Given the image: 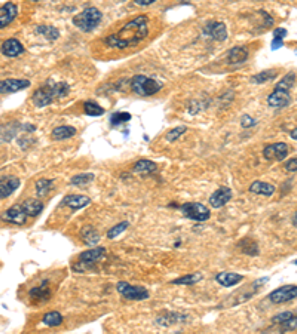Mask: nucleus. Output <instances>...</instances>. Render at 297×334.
<instances>
[{"label": "nucleus", "instance_id": "39", "mask_svg": "<svg viewBox=\"0 0 297 334\" xmlns=\"http://www.w3.org/2000/svg\"><path fill=\"white\" fill-rule=\"evenodd\" d=\"M184 132H186V126H177V128H174V129L168 131V134L165 135V138H167V141L172 143V141L178 140Z\"/></svg>", "mask_w": 297, "mask_h": 334}, {"label": "nucleus", "instance_id": "29", "mask_svg": "<svg viewBox=\"0 0 297 334\" xmlns=\"http://www.w3.org/2000/svg\"><path fill=\"white\" fill-rule=\"evenodd\" d=\"M52 186H54V180L39 178V180L36 181V184H35V187H36V195H38V196H46V195L51 192Z\"/></svg>", "mask_w": 297, "mask_h": 334}, {"label": "nucleus", "instance_id": "41", "mask_svg": "<svg viewBox=\"0 0 297 334\" xmlns=\"http://www.w3.org/2000/svg\"><path fill=\"white\" fill-rule=\"evenodd\" d=\"M281 328H282V331H293V330H296L297 316L291 318V319H288V321H285L284 324H281Z\"/></svg>", "mask_w": 297, "mask_h": 334}, {"label": "nucleus", "instance_id": "21", "mask_svg": "<svg viewBox=\"0 0 297 334\" xmlns=\"http://www.w3.org/2000/svg\"><path fill=\"white\" fill-rule=\"evenodd\" d=\"M248 190L254 195H260V196H272L276 189H275L273 184H269V183H264V181H254V183L250 184Z\"/></svg>", "mask_w": 297, "mask_h": 334}, {"label": "nucleus", "instance_id": "8", "mask_svg": "<svg viewBox=\"0 0 297 334\" xmlns=\"http://www.w3.org/2000/svg\"><path fill=\"white\" fill-rule=\"evenodd\" d=\"M263 156L267 161H284L288 156V146L285 143H273L264 147Z\"/></svg>", "mask_w": 297, "mask_h": 334}, {"label": "nucleus", "instance_id": "35", "mask_svg": "<svg viewBox=\"0 0 297 334\" xmlns=\"http://www.w3.org/2000/svg\"><path fill=\"white\" fill-rule=\"evenodd\" d=\"M131 121V115L128 112H116L110 116V124L112 125H121Z\"/></svg>", "mask_w": 297, "mask_h": 334}, {"label": "nucleus", "instance_id": "34", "mask_svg": "<svg viewBox=\"0 0 297 334\" xmlns=\"http://www.w3.org/2000/svg\"><path fill=\"white\" fill-rule=\"evenodd\" d=\"M183 319H184V316H181V315H171L168 313L167 316H161L159 319H158V324L159 325H164V327H170L172 324H175V322H183Z\"/></svg>", "mask_w": 297, "mask_h": 334}, {"label": "nucleus", "instance_id": "1", "mask_svg": "<svg viewBox=\"0 0 297 334\" xmlns=\"http://www.w3.org/2000/svg\"><path fill=\"white\" fill-rule=\"evenodd\" d=\"M149 35V18L144 15H138L128 21L124 27H121L116 33L109 35L104 43L113 49H125L129 46H135L144 41Z\"/></svg>", "mask_w": 297, "mask_h": 334}, {"label": "nucleus", "instance_id": "37", "mask_svg": "<svg viewBox=\"0 0 297 334\" xmlns=\"http://www.w3.org/2000/svg\"><path fill=\"white\" fill-rule=\"evenodd\" d=\"M92 180H94V175H92V174H79V175L72 177L70 183H72L73 186H85V184H89Z\"/></svg>", "mask_w": 297, "mask_h": 334}, {"label": "nucleus", "instance_id": "4", "mask_svg": "<svg viewBox=\"0 0 297 334\" xmlns=\"http://www.w3.org/2000/svg\"><path fill=\"white\" fill-rule=\"evenodd\" d=\"M129 88L134 94L137 95H141V97H149V95H153L156 92L161 91L162 85L156 81H153L152 78H147V76H143V75H138V76H134L131 81H129Z\"/></svg>", "mask_w": 297, "mask_h": 334}, {"label": "nucleus", "instance_id": "2", "mask_svg": "<svg viewBox=\"0 0 297 334\" xmlns=\"http://www.w3.org/2000/svg\"><path fill=\"white\" fill-rule=\"evenodd\" d=\"M70 86L66 82H46L33 92L32 101L36 107H45L54 103L58 98H64L69 95Z\"/></svg>", "mask_w": 297, "mask_h": 334}, {"label": "nucleus", "instance_id": "19", "mask_svg": "<svg viewBox=\"0 0 297 334\" xmlns=\"http://www.w3.org/2000/svg\"><path fill=\"white\" fill-rule=\"evenodd\" d=\"M2 52L6 57H18L24 52V46L17 39H8L2 45Z\"/></svg>", "mask_w": 297, "mask_h": 334}, {"label": "nucleus", "instance_id": "10", "mask_svg": "<svg viewBox=\"0 0 297 334\" xmlns=\"http://www.w3.org/2000/svg\"><path fill=\"white\" fill-rule=\"evenodd\" d=\"M290 103H291V95H290V91H285V89L275 88V91L267 97V104L275 109L287 107Z\"/></svg>", "mask_w": 297, "mask_h": 334}, {"label": "nucleus", "instance_id": "44", "mask_svg": "<svg viewBox=\"0 0 297 334\" xmlns=\"http://www.w3.org/2000/svg\"><path fill=\"white\" fill-rule=\"evenodd\" d=\"M273 36L278 38V39H284V38L287 36V30L282 29V27H279V29H276V30L273 32Z\"/></svg>", "mask_w": 297, "mask_h": 334}, {"label": "nucleus", "instance_id": "18", "mask_svg": "<svg viewBox=\"0 0 297 334\" xmlns=\"http://www.w3.org/2000/svg\"><path fill=\"white\" fill-rule=\"evenodd\" d=\"M106 255V248H92V250H88L82 254H79V264H92V263H97L100 258H103Z\"/></svg>", "mask_w": 297, "mask_h": 334}, {"label": "nucleus", "instance_id": "45", "mask_svg": "<svg viewBox=\"0 0 297 334\" xmlns=\"http://www.w3.org/2000/svg\"><path fill=\"white\" fill-rule=\"evenodd\" d=\"M134 2H135V5H138V6H147V5L155 3L156 0H134Z\"/></svg>", "mask_w": 297, "mask_h": 334}, {"label": "nucleus", "instance_id": "13", "mask_svg": "<svg viewBox=\"0 0 297 334\" xmlns=\"http://www.w3.org/2000/svg\"><path fill=\"white\" fill-rule=\"evenodd\" d=\"M29 86H30V81H27V79H5L0 84V92H2V95H6V94H12V92L26 89Z\"/></svg>", "mask_w": 297, "mask_h": 334}, {"label": "nucleus", "instance_id": "9", "mask_svg": "<svg viewBox=\"0 0 297 334\" xmlns=\"http://www.w3.org/2000/svg\"><path fill=\"white\" fill-rule=\"evenodd\" d=\"M27 217H29V215L26 214L23 205H14V207L6 209V211H3V214H2L3 221L12 223V224H17V226L24 224L26 220H27Z\"/></svg>", "mask_w": 297, "mask_h": 334}, {"label": "nucleus", "instance_id": "47", "mask_svg": "<svg viewBox=\"0 0 297 334\" xmlns=\"http://www.w3.org/2000/svg\"><path fill=\"white\" fill-rule=\"evenodd\" d=\"M290 135H291V138H294V140H297V128H296V129H293V131L290 132Z\"/></svg>", "mask_w": 297, "mask_h": 334}, {"label": "nucleus", "instance_id": "48", "mask_svg": "<svg viewBox=\"0 0 297 334\" xmlns=\"http://www.w3.org/2000/svg\"><path fill=\"white\" fill-rule=\"evenodd\" d=\"M293 224L297 227V212L294 214V217H293Z\"/></svg>", "mask_w": 297, "mask_h": 334}, {"label": "nucleus", "instance_id": "27", "mask_svg": "<svg viewBox=\"0 0 297 334\" xmlns=\"http://www.w3.org/2000/svg\"><path fill=\"white\" fill-rule=\"evenodd\" d=\"M156 169H158L156 164L152 162V161H147V159L138 161V162L134 165V168H132V171H134L135 174H150V172H155Z\"/></svg>", "mask_w": 297, "mask_h": 334}, {"label": "nucleus", "instance_id": "43", "mask_svg": "<svg viewBox=\"0 0 297 334\" xmlns=\"http://www.w3.org/2000/svg\"><path fill=\"white\" fill-rule=\"evenodd\" d=\"M285 169L290 171V172H294L297 171V156L296 158H291L290 161L285 162Z\"/></svg>", "mask_w": 297, "mask_h": 334}, {"label": "nucleus", "instance_id": "42", "mask_svg": "<svg viewBox=\"0 0 297 334\" xmlns=\"http://www.w3.org/2000/svg\"><path fill=\"white\" fill-rule=\"evenodd\" d=\"M255 124H257V121H255L254 118H251V116H248V115H244V116H242L241 125L244 126V128H251V126H254Z\"/></svg>", "mask_w": 297, "mask_h": 334}, {"label": "nucleus", "instance_id": "49", "mask_svg": "<svg viewBox=\"0 0 297 334\" xmlns=\"http://www.w3.org/2000/svg\"><path fill=\"white\" fill-rule=\"evenodd\" d=\"M294 264H296V266H297V260H296V261H294Z\"/></svg>", "mask_w": 297, "mask_h": 334}, {"label": "nucleus", "instance_id": "22", "mask_svg": "<svg viewBox=\"0 0 297 334\" xmlns=\"http://www.w3.org/2000/svg\"><path fill=\"white\" fill-rule=\"evenodd\" d=\"M29 295H30L32 300H36V301H46V300H49V297H51V290H49L48 281H45V282L41 284L39 287L32 288L30 292H29Z\"/></svg>", "mask_w": 297, "mask_h": 334}, {"label": "nucleus", "instance_id": "32", "mask_svg": "<svg viewBox=\"0 0 297 334\" xmlns=\"http://www.w3.org/2000/svg\"><path fill=\"white\" fill-rule=\"evenodd\" d=\"M84 112L88 116H101L104 113V109L98 106L95 101H85L84 103Z\"/></svg>", "mask_w": 297, "mask_h": 334}, {"label": "nucleus", "instance_id": "24", "mask_svg": "<svg viewBox=\"0 0 297 334\" xmlns=\"http://www.w3.org/2000/svg\"><path fill=\"white\" fill-rule=\"evenodd\" d=\"M76 134V128L70 125H63L57 126L54 131H52V138L60 141V140H66V138H70Z\"/></svg>", "mask_w": 297, "mask_h": 334}, {"label": "nucleus", "instance_id": "26", "mask_svg": "<svg viewBox=\"0 0 297 334\" xmlns=\"http://www.w3.org/2000/svg\"><path fill=\"white\" fill-rule=\"evenodd\" d=\"M36 33L43 36V38H46L48 41H55L60 36L58 29H55L54 26H49V24H39L36 27Z\"/></svg>", "mask_w": 297, "mask_h": 334}, {"label": "nucleus", "instance_id": "11", "mask_svg": "<svg viewBox=\"0 0 297 334\" xmlns=\"http://www.w3.org/2000/svg\"><path fill=\"white\" fill-rule=\"evenodd\" d=\"M204 35L211 38L214 41H218V42H223L227 39V29H226V24L224 23H220V21H212L208 23L205 27H204Z\"/></svg>", "mask_w": 297, "mask_h": 334}, {"label": "nucleus", "instance_id": "12", "mask_svg": "<svg viewBox=\"0 0 297 334\" xmlns=\"http://www.w3.org/2000/svg\"><path fill=\"white\" fill-rule=\"evenodd\" d=\"M232 196L233 193L229 187H220L210 196V205L212 208H221L232 199Z\"/></svg>", "mask_w": 297, "mask_h": 334}, {"label": "nucleus", "instance_id": "33", "mask_svg": "<svg viewBox=\"0 0 297 334\" xmlns=\"http://www.w3.org/2000/svg\"><path fill=\"white\" fill-rule=\"evenodd\" d=\"M239 245L242 247V252H244V254H248V255H257V254H258L257 244H255L253 239H250V238L244 239Z\"/></svg>", "mask_w": 297, "mask_h": 334}, {"label": "nucleus", "instance_id": "23", "mask_svg": "<svg viewBox=\"0 0 297 334\" xmlns=\"http://www.w3.org/2000/svg\"><path fill=\"white\" fill-rule=\"evenodd\" d=\"M81 239L85 245H95L100 241V235L92 226H85L81 230Z\"/></svg>", "mask_w": 297, "mask_h": 334}, {"label": "nucleus", "instance_id": "3", "mask_svg": "<svg viewBox=\"0 0 297 334\" xmlns=\"http://www.w3.org/2000/svg\"><path fill=\"white\" fill-rule=\"evenodd\" d=\"M101 18H103V14L100 12V9L91 6V8H86L82 12H79L78 15L73 17V24L79 30L89 33V32H92L94 29L98 27V24L101 23Z\"/></svg>", "mask_w": 297, "mask_h": 334}, {"label": "nucleus", "instance_id": "38", "mask_svg": "<svg viewBox=\"0 0 297 334\" xmlns=\"http://www.w3.org/2000/svg\"><path fill=\"white\" fill-rule=\"evenodd\" d=\"M294 81H296V73H288V75H285V76H284V78L279 81V84L276 85V88H279V89H285V91H290V89L293 88Z\"/></svg>", "mask_w": 297, "mask_h": 334}, {"label": "nucleus", "instance_id": "31", "mask_svg": "<svg viewBox=\"0 0 297 334\" xmlns=\"http://www.w3.org/2000/svg\"><path fill=\"white\" fill-rule=\"evenodd\" d=\"M202 279V275L201 273H190V275H186V276H181V278H177L172 281L174 285H193L196 282H199Z\"/></svg>", "mask_w": 297, "mask_h": 334}, {"label": "nucleus", "instance_id": "14", "mask_svg": "<svg viewBox=\"0 0 297 334\" xmlns=\"http://www.w3.org/2000/svg\"><path fill=\"white\" fill-rule=\"evenodd\" d=\"M20 187V178L17 177H2L0 180V198L5 199L11 196Z\"/></svg>", "mask_w": 297, "mask_h": 334}, {"label": "nucleus", "instance_id": "46", "mask_svg": "<svg viewBox=\"0 0 297 334\" xmlns=\"http://www.w3.org/2000/svg\"><path fill=\"white\" fill-rule=\"evenodd\" d=\"M282 46V39H278V38H273V42H272V49H278Z\"/></svg>", "mask_w": 297, "mask_h": 334}, {"label": "nucleus", "instance_id": "30", "mask_svg": "<svg viewBox=\"0 0 297 334\" xmlns=\"http://www.w3.org/2000/svg\"><path fill=\"white\" fill-rule=\"evenodd\" d=\"M63 316L58 312H48L42 318V322L46 327H60L63 324Z\"/></svg>", "mask_w": 297, "mask_h": 334}, {"label": "nucleus", "instance_id": "7", "mask_svg": "<svg viewBox=\"0 0 297 334\" xmlns=\"http://www.w3.org/2000/svg\"><path fill=\"white\" fill-rule=\"evenodd\" d=\"M297 298V285H284L269 294V300L275 304H284Z\"/></svg>", "mask_w": 297, "mask_h": 334}, {"label": "nucleus", "instance_id": "20", "mask_svg": "<svg viewBox=\"0 0 297 334\" xmlns=\"http://www.w3.org/2000/svg\"><path fill=\"white\" fill-rule=\"evenodd\" d=\"M248 58V49L245 46H235L227 52V63L230 64H241L247 61Z\"/></svg>", "mask_w": 297, "mask_h": 334}, {"label": "nucleus", "instance_id": "36", "mask_svg": "<svg viewBox=\"0 0 297 334\" xmlns=\"http://www.w3.org/2000/svg\"><path fill=\"white\" fill-rule=\"evenodd\" d=\"M128 226H129V223L128 221H122V223H119V224H116V226H113L109 232H107V239H115V238H118L122 232H125L128 229Z\"/></svg>", "mask_w": 297, "mask_h": 334}, {"label": "nucleus", "instance_id": "15", "mask_svg": "<svg viewBox=\"0 0 297 334\" xmlns=\"http://www.w3.org/2000/svg\"><path fill=\"white\" fill-rule=\"evenodd\" d=\"M17 12H18V8H17L15 3L6 2L5 5H2V9H0V27L5 29L17 17Z\"/></svg>", "mask_w": 297, "mask_h": 334}, {"label": "nucleus", "instance_id": "40", "mask_svg": "<svg viewBox=\"0 0 297 334\" xmlns=\"http://www.w3.org/2000/svg\"><path fill=\"white\" fill-rule=\"evenodd\" d=\"M296 315L293 313V312H282V313H278V315H275L273 318H272V322L273 324H284L285 321H288V319H291V318H294Z\"/></svg>", "mask_w": 297, "mask_h": 334}, {"label": "nucleus", "instance_id": "28", "mask_svg": "<svg viewBox=\"0 0 297 334\" xmlns=\"http://www.w3.org/2000/svg\"><path fill=\"white\" fill-rule=\"evenodd\" d=\"M276 76H278V72L272 69V70H264V72L257 73L250 81H251V84H266V82H269V81H273Z\"/></svg>", "mask_w": 297, "mask_h": 334}, {"label": "nucleus", "instance_id": "6", "mask_svg": "<svg viewBox=\"0 0 297 334\" xmlns=\"http://www.w3.org/2000/svg\"><path fill=\"white\" fill-rule=\"evenodd\" d=\"M116 290L121 295H124L128 300H147L150 297L149 291L138 285H129L127 282H119L116 285Z\"/></svg>", "mask_w": 297, "mask_h": 334}, {"label": "nucleus", "instance_id": "17", "mask_svg": "<svg viewBox=\"0 0 297 334\" xmlns=\"http://www.w3.org/2000/svg\"><path fill=\"white\" fill-rule=\"evenodd\" d=\"M89 204H91V199L88 196H84V195H67L63 199V205L72 208L73 211L84 208V207L89 205Z\"/></svg>", "mask_w": 297, "mask_h": 334}, {"label": "nucleus", "instance_id": "25", "mask_svg": "<svg viewBox=\"0 0 297 334\" xmlns=\"http://www.w3.org/2000/svg\"><path fill=\"white\" fill-rule=\"evenodd\" d=\"M21 205H23V208H24L26 214H27L29 217H36V215H39L43 209L42 202L38 201V199H27V201H24Z\"/></svg>", "mask_w": 297, "mask_h": 334}, {"label": "nucleus", "instance_id": "5", "mask_svg": "<svg viewBox=\"0 0 297 334\" xmlns=\"http://www.w3.org/2000/svg\"><path fill=\"white\" fill-rule=\"evenodd\" d=\"M181 212L184 217L190 218V220H195V221H205L210 218V209L207 208L205 205L199 204V202H186L181 205Z\"/></svg>", "mask_w": 297, "mask_h": 334}, {"label": "nucleus", "instance_id": "16", "mask_svg": "<svg viewBox=\"0 0 297 334\" xmlns=\"http://www.w3.org/2000/svg\"><path fill=\"white\" fill-rule=\"evenodd\" d=\"M215 281L220 285H223L226 288H230V287L239 284L241 281H244V276L239 275V273H235V272H221L215 276Z\"/></svg>", "mask_w": 297, "mask_h": 334}]
</instances>
